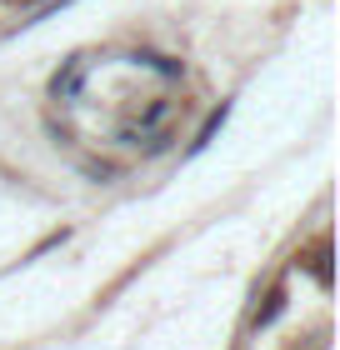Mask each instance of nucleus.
<instances>
[{
    "instance_id": "f257e3e1",
    "label": "nucleus",
    "mask_w": 340,
    "mask_h": 350,
    "mask_svg": "<svg viewBox=\"0 0 340 350\" xmlns=\"http://www.w3.org/2000/svg\"><path fill=\"white\" fill-rule=\"evenodd\" d=\"M305 270H311V275L320 280V291H330V285H335V270H330V241H320L311 256H305Z\"/></svg>"
},
{
    "instance_id": "f03ea898",
    "label": "nucleus",
    "mask_w": 340,
    "mask_h": 350,
    "mask_svg": "<svg viewBox=\"0 0 340 350\" xmlns=\"http://www.w3.org/2000/svg\"><path fill=\"white\" fill-rule=\"evenodd\" d=\"M80 81H86V60H70L66 66V75H55V100H75V90H80Z\"/></svg>"
},
{
    "instance_id": "7ed1b4c3",
    "label": "nucleus",
    "mask_w": 340,
    "mask_h": 350,
    "mask_svg": "<svg viewBox=\"0 0 340 350\" xmlns=\"http://www.w3.org/2000/svg\"><path fill=\"white\" fill-rule=\"evenodd\" d=\"M280 310H285V291H270V295H265V306L255 310V330H265V325H270Z\"/></svg>"
},
{
    "instance_id": "20e7f679",
    "label": "nucleus",
    "mask_w": 340,
    "mask_h": 350,
    "mask_svg": "<svg viewBox=\"0 0 340 350\" xmlns=\"http://www.w3.org/2000/svg\"><path fill=\"white\" fill-rule=\"evenodd\" d=\"M225 116H231V105H220V110H215V116H210V120L200 125V135H196V146H190V150H205V146H210V140H215V131H220V125H225Z\"/></svg>"
},
{
    "instance_id": "39448f33",
    "label": "nucleus",
    "mask_w": 340,
    "mask_h": 350,
    "mask_svg": "<svg viewBox=\"0 0 340 350\" xmlns=\"http://www.w3.org/2000/svg\"><path fill=\"white\" fill-rule=\"evenodd\" d=\"M145 60H151L160 75H181V60H170V55H145Z\"/></svg>"
}]
</instances>
